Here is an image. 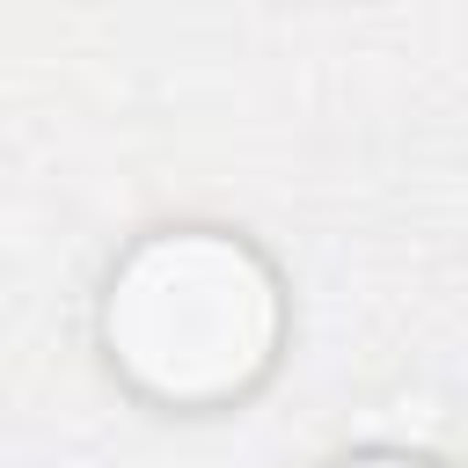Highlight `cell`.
I'll list each match as a JSON object with an SVG mask.
<instances>
[{
    "mask_svg": "<svg viewBox=\"0 0 468 468\" xmlns=\"http://www.w3.org/2000/svg\"><path fill=\"white\" fill-rule=\"evenodd\" d=\"M336 468H439V461H417V453H351Z\"/></svg>",
    "mask_w": 468,
    "mask_h": 468,
    "instance_id": "obj_2",
    "label": "cell"
},
{
    "mask_svg": "<svg viewBox=\"0 0 468 468\" xmlns=\"http://www.w3.org/2000/svg\"><path fill=\"white\" fill-rule=\"evenodd\" d=\"M285 336V300L271 263L219 227H176L124 249L102 292V351L110 366L168 402L212 410L249 395Z\"/></svg>",
    "mask_w": 468,
    "mask_h": 468,
    "instance_id": "obj_1",
    "label": "cell"
}]
</instances>
